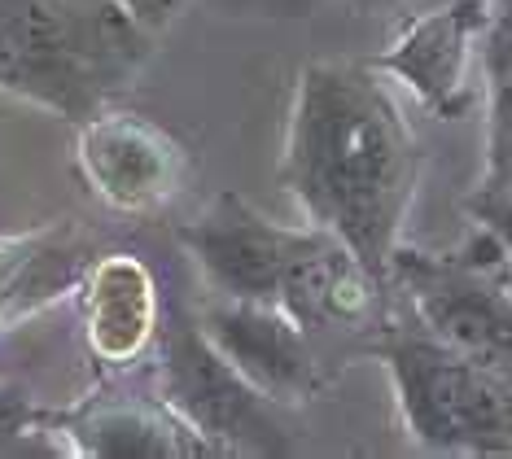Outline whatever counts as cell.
Returning <instances> with one entry per match:
<instances>
[{
	"mask_svg": "<svg viewBox=\"0 0 512 459\" xmlns=\"http://www.w3.org/2000/svg\"><path fill=\"white\" fill-rule=\"evenodd\" d=\"M158 403L176 411L211 455H289L276 403L219 355L197 320L162 328Z\"/></svg>",
	"mask_w": 512,
	"mask_h": 459,
	"instance_id": "8992f818",
	"label": "cell"
},
{
	"mask_svg": "<svg viewBox=\"0 0 512 459\" xmlns=\"http://www.w3.org/2000/svg\"><path fill=\"white\" fill-rule=\"evenodd\" d=\"M504 267H512L504 250L482 232L464 254L399 250L390 285L403 289L412 320L425 333L512 385V280Z\"/></svg>",
	"mask_w": 512,
	"mask_h": 459,
	"instance_id": "5b68a950",
	"label": "cell"
},
{
	"mask_svg": "<svg viewBox=\"0 0 512 459\" xmlns=\"http://www.w3.org/2000/svg\"><path fill=\"white\" fill-rule=\"evenodd\" d=\"M372 355L390 368L403 429L421 451L512 455V385L421 324H386Z\"/></svg>",
	"mask_w": 512,
	"mask_h": 459,
	"instance_id": "277c9868",
	"label": "cell"
},
{
	"mask_svg": "<svg viewBox=\"0 0 512 459\" xmlns=\"http://www.w3.org/2000/svg\"><path fill=\"white\" fill-rule=\"evenodd\" d=\"M176 237L215 298L276 306L307 333L364 324L386 293L333 232L272 223L232 193L215 197Z\"/></svg>",
	"mask_w": 512,
	"mask_h": 459,
	"instance_id": "7a4b0ae2",
	"label": "cell"
},
{
	"mask_svg": "<svg viewBox=\"0 0 512 459\" xmlns=\"http://www.w3.org/2000/svg\"><path fill=\"white\" fill-rule=\"evenodd\" d=\"M281 184L302 219L346 241L390 289L399 232L421 184V145L372 62H307L285 123Z\"/></svg>",
	"mask_w": 512,
	"mask_h": 459,
	"instance_id": "6da1fadb",
	"label": "cell"
},
{
	"mask_svg": "<svg viewBox=\"0 0 512 459\" xmlns=\"http://www.w3.org/2000/svg\"><path fill=\"white\" fill-rule=\"evenodd\" d=\"M145 40L119 0H0V92L84 123L141 66Z\"/></svg>",
	"mask_w": 512,
	"mask_h": 459,
	"instance_id": "3957f363",
	"label": "cell"
},
{
	"mask_svg": "<svg viewBox=\"0 0 512 459\" xmlns=\"http://www.w3.org/2000/svg\"><path fill=\"white\" fill-rule=\"evenodd\" d=\"M197 328L272 403H302V398L316 394L320 372L307 341L311 333L276 306L215 298L197 320Z\"/></svg>",
	"mask_w": 512,
	"mask_h": 459,
	"instance_id": "9c48e42d",
	"label": "cell"
},
{
	"mask_svg": "<svg viewBox=\"0 0 512 459\" xmlns=\"http://www.w3.org/2000/svg\"><path fill=\"white\" fill-rule=\"evenodd\" d=\"M62 429L84 455H110V459L211 455L206 442L167 403H92L75 411Z\"/></svg>",
	"mask_w": 512,
	"mask_h": 459,
	"instance_id": "8fae6325",
	"label": "cell"
},
{
	"mask_svg": "<svg viewBox=\"0 0 512 459\" xmlns=\"http://www.w3.org/2000/svg\"><path fill=\"white\" fill-rule=\"evenodd\" d=\"M346 5H351L359 18H381V14H390V9H399L403 0H346Z\"/></svg>",
	"mask_w": 512,
	"mask_h": 459,
	"instance_id": "e0dca14e",
	"label": "cell"
},
{
	"mask_svg": "<svg viewBox=\"0 0 512 459\" xmlns=\"http://www.w3.org/2000/svg\"><path fill=\"white\" fill-rule=\"evenodd\" d=\"M88 346L101 363H132L158 333L154 276L127 254H110L92 267L84 289Z\"/></svg>",
	"mask_w": 512,
	"mask_h": 459,
	"instance_id": "30bf717a",
	"label": "cell"
},
{
	"mask_svg": "<svg viewBox=\"0 0 512 459\" xmlns=\"http://www.w3.org/2000/svg\"><path fill=\"white\" fill-rule=\"evenodd\" d=\"M486 22H491V0H447L407 22L390 49L372 57V66L412 88L416 101L438 119H460L473 101L469 57L486 35Z\"/></svg>",
	"mask_w": 512,
	"mask_h": 459,
	"instance_id": "ba28073f",
	"label": "cell"
},
{
	"mask_svg": "<svg viewBox=\"0 0 512 459\" xmlns=\"http://www.w3.org/2000/svg\"><path fill=\"white\" fill-rule=\"evenodd\" d=\"M184 5H189V0H119V9H123V14L132 18L136 27H145L149 35L162 31V27H167V22H176Z\"/></svg>",
	"mask_w": 512,
	"mask_h": 459,
	"instance_id": "2e32d148",
	"label": "cell"
},
{
	"mask_svg": "<svg viewBox=\"0 0 512 459\" xmlns=\"http://www.w3.org/2000/svg\"><path fill=\"white\" fill-rule=\"evenodd\" d=\"M31 429H36V407H31V398L14 390V385H0V451H5L9 442L27 438Z\"/></svg>",
	"mask_w": 512,
	"mask_h": 459,
	"instance_id": "5bb4252c",
	"label": "cell"
},
{
	"mask_svg": "<svg viewBox=\"0 0 512 459\" xmlns=\"http://www.w3.org/2000/svg\"><path fill=\"white\" fill-rule=\"evenodd\" d=\"M79 171L114 210L154 215L180 197L189 180V153L149 119L97 110L79 127Z\"/></svg>",
	"mask_w": 512,
	"mask_h": 459,
	"instance_id": "52a82bcc",
	"label": "cell"
},
{
	"mask_svg": "<svg viewBox=\"0 0 512 459\" xmlns=\"http://www.w3.org/2000/svg\"><path fill=\"white\" fill-rule=\"evenodd\" d=\"M36 245L27 241H14V245H0V311H5L9 302L22 293V285H27V276L36 272Z\"/></svg>",
	"mask_w": 512,
	"mask_h": 459,
	"instance_id": "4fadbf2b",
	"label": "cell"
},
{
	"mask_svg": "<svg viewBox=\"0 0 512 459\" xmlns=\"http://www.w3.org/2000/svg\"><path fill=\"white\" fill-rule=\"evenodd\" d=\"M486 66H512V0H491V22H486Z\"/></svg>",
	"mask_w": 512,
	"mask_h": 459,
	"instance_id": "9a60e30c",
	"label": "cell"
},
{
	"mask_svg": "<svg viewBox=\"0 0 512 459\" xmlns=\"http://www.w3.org/2000/svg\"><path fill=\"white\" fill-rule=\"evenodd\" d=\"M469 215L482 232H491L512 263V180H482V188L469 197Z\"/></svg>",
	"mask_w": 512,
	"mask_h": 459,
	"instance_id": "7c38bea8",
	"label": "cell"
}]
</instances>
